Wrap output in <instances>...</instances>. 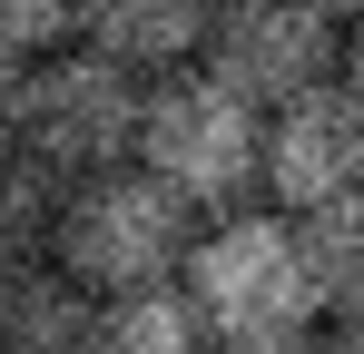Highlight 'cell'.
Segmentation results:
<instances>
[{
    "label": "cell",
    "mask_w": 364,
    "mask_h": 354,
    "mask_svg": "<svg viewBox=\"0 0 364 354\" xmlns=\"http://www.w3.org/2000/svg\"><path fill=\"white\" fill-rule=\"evenodd\" d=\"M187 315L207 325V345H286L315 325V295H305V256H296V217L276 207H227L217 227L187 236L178 266Z\"/></svg>",
    "instance_id": "cell-1"
},
{
    "label": "cell",
    "mask_w": 364,
    "mask_h": 354,
    "mask_svg": "<svg viewBox=\"0 0 364 354\" xmlns=\"http://www.w3.org/2000/svg\"><path fill=\"white\" fill-rule=\"evenodd\" d=\"M187 236H197V217H187L168 187H148L138 168H109V177L60 187V207H50V266L89 305H119V295L178 286Z\"/></svg>",
    "instance_id": "cell-2"
},
{
    "label": "cell",
    "mask_w": 364,
    "mask_h": 354,
    "mask_svg": "<svg viewBox=\"0 0 364 354\" xmlns=\"http://www.w3.org/2000/svg\"><path fill=\"white\" fill-rule=\"evenodd\" d=\"M256 138H266V118L246 109L237 89H217L207 69H178V79H158V89L138 99L128 168L148 177V187H168L187 217H197V207L227 217L246 187H256Z\"/></svg>",
    "instance_id": "cell-3"
},
{
    "label": "cell",
    "mask_w": 364,
    "mask_h": 354,
    "mask_svg": "<svg viewBox=\"0 0 364 354\" xmlns=\"http://www.w3.org/2000/svg\"><path fill=\"white\" fill-rule=\"evenodd\" d=\"M138 79H119L109 59L89 50H60L40 59L30 79H20V99H10V138L50 168V187H79V177H109L128 168V148H138Z\"/></svg>",
    "instance_id": "cell-4"
},
{
    "label": "cell",
    "mask_w": 364,
    "mask_h": 354,
    "mask_svg": "<svg viewBox=\"0 0 364 354\" xmlns=\"http://www.w3.org/2000/svg\"><path fill=\"white\" fill-rule=\"evenodd\" d=\"M335 10H315V0H246V10H207V79L217 89H237L256 118H276L286 99L305 89H325L335 79Z\"/></svg>",
    "instance_id": "cell-5"
},
{
    "label": "cell",
    "mask_w": 364,
    "mask_h": 354,
    "mask_svg": "<svg viewBox=\"0 0 364 354\" xmlns=\"http://www.w3.org/2000/svg\"><path fill=\"white\" fill-rule=\"evenodd\" d=\"M256 177L276 187V217H315V207L364 197V99H345L335 79L286 99L256 138Z\"/></svg>",
    "instance_id": "cell-6"
},
{
    "label": "cell",
    "mask_w": 364,
    "mask_h": 354,
    "mask_svg": "<svg viewBox=\"0 0 364 354\" xmlns=\"http://www.w3.org/2000/svg\"><path fill=\"white\" fill-rule=\"evenodd\" d=\"M79 50L109 59L138 89H158V79H178V69L207 59V10L197 0H109L99 20H79Z\"/></svg>",
    "instance_id": "cell-7"
},
{
    "label": "cell",
    "mask_w": 364,
    "mask_h": 354,
    "mask_svg": "<svg viewBox=\"0 0 364 354\" xmlns=\"http://www.w3.org/2000/svg\"><path fill=\"white\" fill-rule=\"evenodd\" d=\"M79 335H89V295L50 256L0 266V354H79Z\"/></svg>",
    "instance_id": "cell-8"
},
{
    "label": "cell",
    "mask_w": 364,
    "mask_h": 354,
    "mask_svg": "<svg viewBox=\"0 0 364 354\" xmlns=\"http://www.w3.org/2000/svg\"><path fill=\"white\" fill-rule=\"evenodd\" d=\"M296 256H305V295H315V315L364 325V197L296 217Z\"/></svg>",
    "instance_id": "cell-9"
},
{
    "label": "cell",
    "mask_w": 364,
    "mask_h": 354,
    "mask_svg": "<svg viewBox=\"0 0 364 354\" xmlns=\"http://www.w3.org/2000/svg\"><path fill=\"white\" fill-rule=\"evenodd\" d=\"M79 354H217V345H207V325L187 315L178 286H148V295H119V305H89Z\"/></svg>",
    "instance_id": "cell-10"
},
{
    "label": "cell",
    "mask_w": 364,
    "mask_h": 354,
    "mask_svg": "<svg viewBox=\"0 0 364 354\" xmlns=\"http://www.w3.org/2000/svg\"><path fill=\"white\" fill-rule=\"evenodd\" d=\"M50 207H60L50 168L0 128V266H30V256L50 246Z\"/></svg>",
    "instance_id": "cell-11"
},
{
    "label": "cell",
    "mask_w": 364,
    "mask_h": 354,
    "mask_svg": "<svg viewBox=\"0 0 364 354\" xmlns=\"http://www.w3.org/2000/svg\"><path fill=\"white\" fill-rule=\"evenodd\" d=\"M60 50H79V10H60V0H0V69L10 79H30Z\"/></svg>",
    "instance_id": "cell-12"
},
{
    "label": "cell",
    "mask_w": 364,
    "mask_h": 354,
    "mask_svg": "<svg viewBox=\"0 0 364 354\" xmlns=\"http://www.w3.org/2000/svg\"><path fill=\"white\" fill-rule=\"evenodd\" d=\"M335 89H345V99H364V20H345V30H335Z\"/></svg>",
    "instance_id": "cell-13"
},
{
    "label": "cell",
    "mask_w": 364,
    "mask_h": 354,
    "mask_svg": "<svg viewBox=\"0 0 364 354\" xmlns=\"http://www.w3.org/2000/svg\"><path fill=\"white\" fill-rule=\"evenodd\" d=\"M227 354H315V335H286V345H227Z\"/></svg>",
    "instance_id": "cell-14"
},
{
    "label": "cell",
    "mask_w": 364,
    "mask_h": 354,
    "mask_svg": "<svg viewBox=\"0 0 364 354\" xmlns=\"http://www.w3.org/2000/svg\"><path fill=\"white\" fill-rule=\"evenodd\" d=\"M315 354H364V325H335V345H315Z\"/></svg>",
    "instance_id": "cell-15"
},
{
    "label": "cell",
    "mask_w": 364,
    "mask_h": 354,
    "mask_svg": "<svg viewBox=\"0 0 364 354\" xmlns=\"http://www.w3.org/2000/svg\"><path fill=\"white\" fill-rule=\"evenodd\" d=\"M10 99H20V79H10V69H0V128H10Z\"/></svg>",
    "instance_id": "cell-16"
}]
</instances>
